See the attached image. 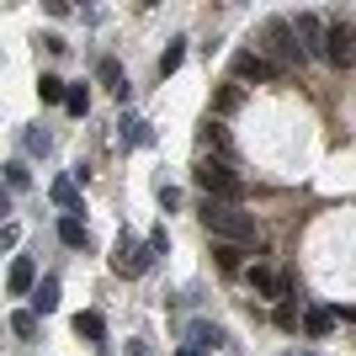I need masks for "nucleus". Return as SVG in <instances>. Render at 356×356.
<instances>
[{
	"label": "nucleus",
	"mask_w": 356,
	"mask_h": 356,
	"mask_svg": "<svg viewBox=\"0 0 356 356\" xmlns=\"http://www.w3.org/2000/svg\"><path fill=\"white\" fill-rule=\"evenodd\" d=\"M6 213H11V192H0V218H6Z\"/></svg>",
	"instance_id": "nucleus-29"
},
{
	"label": "nucleus",
	"mask_w": 356,
	"mask_h": 356,
	"mask_svg": "<svg viewBox=\"0 0 356 356\" xmlns=\"http://www.w3.org/2000/svg\"><path fill=\"white\" fill-rule=\"evenodd\" d=\"M27 149H32V154H48V149H54V138H48V134H27Z\"/></svg>",
	"instance_id": "nucleus-24"
},
{
	"label": "nucleus",
	"mask_w": 356,
	"mask_h": 356,
	"mask_svg": "<svg viewBox=\"0 0 356 356\" xmlns=\"http://www.w3.org/2000/svg\"><path fill=\"white\" fill-rule=\"evenodd\" d=\"M293 38H303V59H309V54H325V22H319V16H298L293 22Z\"/></svg>",
	"instance_id": "nucleus-6"
},
{
	"label": "nucleus",
	"mask_w": 356,
	"mask_h": 356,
	"mask_svg": "<svg viewBox=\"0 0 356 356\" xmlns=\"http://www.w3.org/2000/svg\"><path fill=\"white\" fill-rule=\"evenodd\" d=\"M54 202H59L70 218L80 213V192H74V181H54Z\"/></svg>",
	"instance_id": "nucleus-13"
},
{
	"label": "nucleus",
	"mask_w": 356,
	"mask_h": 356,
	"mask_svg": "<svg viewBox=\"0 0 356 356\" xmlns=\"http://www.w3.org/2000/svg\"><path fill=\"white\" fill-rule=\"evenodd\" d=\"M74 335H86L90 346H96V356H112V346H106V325H102V314H74Z\"/></svg>",
	"instance_id": "nucleus-7"
},
{
	"label": "nucleus",
	"mask_w": 356,
	"mask_h": 356,
	"mask_svg": "<svg viewBox=\"0 0 356 356\" xmlns=\"http://www.w3.org/2000/svg\"><path fill=\"white\" fill-rule=\"evenodd\" d=\"M11 330L22 341H32V335H38V314H11Z\"/></svg>",
	"instance_id": "nucleus-20"
},
{
	"label": "nucleus",
	"mask_w": 356,
	"mask_h": 356,
	"mask_svg": "<svg viewBox=\"0 0 356 356\" xmlns=\"http://www.w3.org/2000/svg\"><path fill=\"white\" fill-rule=\"evenodd\" d=\"M59 309V277H43L32 287V314H54Z\"/></svg>",
	"instance_id": "nucleus-10"
},
{
	"label": "nucleus",
	"mask_w": 356,
	"mask_h": 356,
	"mask_svg": "<svg viewBox=\"0 0 356 356\" xmlns=\"http://www.w3.org/2000/svg\"><path fill=\"white\" fill-rule=\"evenodd\" d=\"M234 74L239 80H277V64L261 54H234Z\"/></svg>",
	"instance_id": "nucleus-8"
},
{
	"label": "nucleus",
	"mask_w": 356,
	"mask_h": 356,
	"mask_svg": "<svg viewBox=\"0 0 356 356\" xmlns=\"http://www.w3.org/2000/svg\"><path fill=\"white\" fill-rule=\"evenodd\" d=\"M192 341L197 346H229V335H223L218 325H192Z\"/></svg>",
	"instance_id": "nucleus-16"
},
{
	"label": "nucleus",
	"mask_w": 356,
	"mask_h": 356,
	"mask_svg": "<svg viewBox=\"0 0 356 356\" xmlns=\"http://www.w3.org/2000/svg\"><path fill=\"white\" fill-rule=\"evenodd\" d=\"M202 229H208L213 239H223V245H255V218L250 213H239L234 202H202Z\"/></svg>",
	"instance_id": "nucleus-1"
},
{
	"label": "nucleus",
	"mask_w": 356,
	"mask_h": 356,
	"mask_svg": "<svg viewBox=\"0 0 356 356\" xmlns=\"http://www.w3.org/2000/svg\"><path fill=\"white\" fill-rule=\"evenodd\" d=\"M181 59H186V38H176V43H170V48L160 54V74H165V80H170V74L181 70Z\"/></svg>",
	"instance_id": "nucleus-11"
},
{
	"label": "nucleus",
	"mask_w": 356,
	"mask_h": 356,
	"mask_svg": "<svg viewBox=\"0 0 356 356\" xmlns=\"http://www.w3.org/2000/svg\"><path fill=\"white\" fill-rule=\"evenodd\" d=\"M303 330H309V335H330V330H335V314L330 309H309L303 314Z\"/></svg>",
	"instance_id": "nucleus-12"
},
{
	"label": "nucleus",
	"mask_w": 356,
	"mask_h": 356,
	"mask_svg": "<svg viewBox=\"0 0 356 356\" xmlns=\"http://www.w3.org/2000/svg\"><path fill=\"white\" fill-rule=\"evenodd\" d=\"M325 59L330 64H351L356 59V38H351V27H325Z\"/></svg>",
	"instance_id": "nucleus-5"
},
{
	"label": "nucleus",
	"mask_w": 356,
	"mask_h": 356,
	"mask_svg": "<svg viewBox=\"0 0 356 356\" xmlns=\"http://www.w3.org/2000/svg\"><path fill=\"white\" fill-rule=\"evenodd\" d=\"M64 106H70L74 118H86V112H90V96H86V86H74V90H64Z\"/></svg>",
	"instance_id": "nucleus-19"
},
{
	"label": "nucleus",
	"mask_w": 356,
	"mask_h": 356,
	"mask_svg": "<svg viewBox=\"0 0 356 356\" xmlns=\"http://www.w3.org/2000/svg\"><path fill=\"white\" fill-rule=\"evenodd\" d=\"M176 202H181L176 186H160V208H165V213H176Z\"/></svg>",
	"instance_id": "nucleus-25"
},
{
	"label": "nucleus",
	"mask_w": 356,
	"mask_h": 356,
	"mask_svg": "<svg viewBox=\"0 0 356 356\" xmlns=\"http://www.w3.org/2000/svg\"><path fill=\"white\" fill-rule=\"evenodd\" d=\"M64 90L70 86H64L59 74H43V80H38V96H43V102H64Z\"/></svg>",
	"instance_id": "nucleus-17"
},
{
	"label": "nucleus",
	"mask_w": 356,
	"mask_h": 356,
	"mask_svg": "<svg viewBox=\"0 0 356 356\" xmlns=\"http://www.w3.org/2000/svg\"><path fill=\"white\" fill-rule=\"evenodd\" d=\"M149 261H154V255H149V245L134 234V229H122L118 245H112V271H118V277H144Z\"/></svg>",
	"instance_id": "nucleus-3"
},
{
	"label": "nucleus",
	"mask_w": 356,
	"mask_h": 356,
	"mask_svg": "<svg viewBox=\"0 0 356 356\" xmlns=\"http://www.w3.org/2000/svg\"><path fill=\"white\" fill-rule=\"evenodd\" d=\"M218 266L223 271H239V245H218Z\"/></svg>",
	"instance_id": "nucleus-22"
},
{
	"label": "nucleus",
	"mask_w": 356,
	"mask_h": 356,
	"mask_svg": "<svg viewBox=\"0 0 356 356\" xmlns=\"http://www.w3.org/2000/svg\"><path fill=\"white\" fill-rule=\"evenodd\" d=\"M250 287H255V293H271V298H282V293H287V287L277 282L271 271H250Z\"/></svg>",
	"instance_id": "nucleus-18"
},
{
	"label": "nucleus",
	"mask_w": 356,
	"mask_h": 356,
	"mask_svg": "<svg viewBox=\"0 0 356 356\" xmlns=\"http://www.w3.org/2000/svg\"><path fill=\"white\" fill-rule=\"evenodd\" d=\"M6 287H11L16 298H22V293H32V287H38V266H32L27 255H22V261H11V271H6Z\"/></svg>",
	"instance_id": "nucleus-9"
},
{
	"label": "nucleus",
	"mask_w": 356,
	"mask_h": 356,
	"mask_svg": "<svg viewBox=\"0 0 356 356\" xmlns=\"http://www.w3.org/2000/svg\"><path fill=\"white\" fill-rule=\"evenodd\" d=\"M293 356H314V351H293Z\"/></svg>",
	"instance_id": "nucleus-30"
},
{
	"label": "nucleus",
	"mask_w": 356,
	"mask_h": 356,
	"mask_svg": "<svg viewBox=\"0 0 356 356\" xmlns=\"http://www.w3.org/2000/svg\"><path fill=\"white\" fill-rule=\"evenodd\" d=\"M59 239L70 245V250H80V245H86V223H80V218H64L59 223Z\"/></svg>",
	"instance_id": "nucleus-15"
},
{
	"label": "nucleus",
	"mask_w": 356,
	"mask_h": 356,
	"mask_svg": "<svg viewBox=\"0 0 356 356\" xmlns=\"http://www.w3.org/2000/svg\"><path fill=\"white\" fill-rule=\"evenodd\" d=\"M266 48L277 54V59H287V64H303V48H298V38H293V22H266Z\"/></svg>",
	"instance_id": "nucleus-4"
},
{
	"label": "nucleus",
	"mask_w": 356,
	"mask_h": 356,
	"mask_svg": "<svg viewBox=\"0 0 356 356\" xmlns=\"http://www.w3.org/2000/svg\"><path fill=\"white\" fill-rule=\"evenodd\" d=\"M165 245H170V234H165V229H154V234H149V255H165Z\"/></svg>",
	"instance_id": "nucleus-26"
},
{
	"label": "nucleus",
	"mask_w": 356,
	"mask_h": 356,
	"mask_svg": "<svg viewBox=\"0 0 356 356\" xmlns=\"http://www.w3.org/2000/svg\"><path fill=\"white\" fill-rule=\"evenodd\" d=\"M192 176H197V186L208 192V202H239V192H245V186H239V176H234L223 160H197Z\"/></svg>",
	"instance_id": "nucleus-2"
},
{
	"label": "nucleus",
	"mask_w": 356,
	"mask_h": 356,
	"mask_svg": "<svg viewBox=\"0 0 356 356\" xmlns=\"http://www.w3.org/2000/svg\"><path fill=\"white\" fill-rule=\"evenodd\" d=\"M96 74H102V80H106V86H112V90H118V59H102V64H96Z\"/></svg>",
	"instance_id": "nucleus-23"
},
{
	"label": "nucleus",
	"mask_w": 356,
	"mask_h": 356,
	"mask_svg": "<svg viewBox=\"0 0 356 356\" xmlns=\"http://www.w3.org/2000/svg\"><path fill=\"white\" fill-rule=\"evenodd\" d=\"M27 181H32V170H27L22 160H11V165H6V186H16V192H22Z\"/></svg>",
	"instance_id": "nucleus-21"
},
{
	"label": "nucleus",
	"mask_w": 356,
	"mask_h": 356,
	"mask_svg": "<svg viewBox=\"0 0 356 356\" xmlns=\"http://www.w3.org/2000/svg\"><path fill=\"white\" fill-rule=\"evenodd\" d=\"M149 138H154V134H149L138 118H122V149H138V144H149Z\"/></svg>",
	"instance_id": "nucleus-14"
},
{
	"label": "nucleus",
	"mask_w": 356,
	"mask_h": 356,
	"mask_svg": "<svg viewBox=\"0 0 356 356\" xmlns=\"http://www.w3.org/2000/svg\"><path fill=\"white\" fill-rule=\"evenodd\" d=\"M6 245H16V229H11V223L0 229V250H6Z\"/></svg>",
	"instance_id": "nucleus-28"
},
{
	"label": "nucleus",
	"mask_w": 356,
	"mask_h": 356,
	"mask_svg": "<svg viewBox=\"0 0 356 356\" xmlns=\"http://www.w3.org/2000/svg\"><path fill=\"white\" fill-rule=\"evenodd\" d=\"M234 106H239V86H229V90L218 96V112H234Z\"/></svg>",
	"instance_id": "nucleus-27"
}]
</instances>
